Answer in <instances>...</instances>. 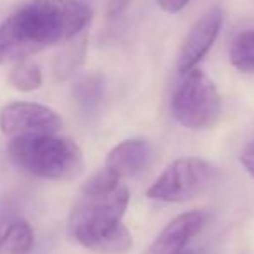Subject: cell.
Listing matches in <instances>:
<instances>
[{
  "mask_svg": "<svg viewBox=\"0 0 254 254\" xmlns=\"http://www.w3.org/2000/svg\"><path fill=\"white\" fill-rule=\"evenodd\" d=\"M129 204V190L119 185L113 191L82 198L73 205L68 228L84 247L103 254H122L131 249L132 237L120 223Z\"/></svg>",
  "mask_w": 254,
  "mask_h": 254,
  "instance_id": "cell-2",
  "label": "cell"
},
{
  "mask_svg": "<svg viewBox=\"0 0 254 254\" xmlns=\"http://www.w3.org/2000/svg\"><path fill=\"white\" fill-rule=\"evenodd\" d=\"M160 5V9L166 12H180L183 7H187L190 0H157Z\"/></svg>",
  "mask_w": 254,
  "mask_h": 254,
  "instance_id": "cell-17",
  "label": "cell"
},
{
  "mask_svg": "<svg viewBox=\"0 0 254 254\" xmlns=\"http://www.w3.org/2000/svg\"><path fill=\"white\" fill-rule=\"evenodd\" d=\"M119 174L113 173L112 169L105 166V169H99L96 174H92L84 185H82V195L87 197H98V195H106L119 187Z\"/></svg>",
  "mask_w": 254,
  "mask_h": 254,
  "instance_id": "cell-14",
  "label": "cell"
},
{
  "mask_svg": "<svg viewBox=\"0 0 254 254\" xmlns=\"http://www.w3.org/2000/svg\"><path fill=\"white\" fill-rule=\"evenodd\" d=\"M223 25V12L219 7L207 11L200 19H197L191 30L188 32L178 58V70L180 73H188L195 64L209 53Z\"/></svg>",
  "mask_w": 254,
  "mask_h": 254,
  "instance_id": "cell-7",
  "label": "cell"
},
{
  "mask_svg": "<svg viewBox=\"0 0 254 254\" xmlns=\"http://www.w3.org/2000/svg\"><path fill=\"white\" fill-rule=\"evenodd\" d=\"M152 159V148L146 141L141 139H127L117 145L106 157V167L119 178L136 176L141 173Z\"/></svg>",
  "mask_w": 254,
  "mask_h": 254,
  "instance_id": "cell-9",
  "label": "cell"
},
{
  "mask_svg": "<svg viewBox=\"0 0 254 254\" xmlns=\"http://www.w3.org/2000/svg\"><path fill=\"white\" fill-rule=\"evenodd\" d=\"M77 98L85 108H92L101 98V82L99 78H87L85 82L78 84L77 87Z\"/></svg>",
  "mask_w": 254,
  "mask_h": 254,
  "instance_id": "cell-15",
  "label": "cell"
},
{
  "mask_svg": "<svg viewBox=\"0 0 254 254\" xmlns=\"http://www.w3.org/2000/svg\"><path fill=\"white\" fill-rule=\"evenodd\" d=\"M85 54V40L77 44H70L68 47H64V51H61L60 56L54 64V73L58 78H66L77 70V66L82 63Z\"/></svg>",
  "mask_w": 254,
  "mask_h": 254,
  "instance_id": "cell-13",
  "label": "cell"
},
{
  "mask_svg": "<svg viewBox=\"0 0 254 254\" xmlns=\"http://www.w3.org/2000/svg\"><path fill=\"white\" fill-rule=\"evenodd\" d=\"M7 152L16 166L44 180L70 181L84 171L80 146L54 134L16 136L9 141Z\"/></svg>",
  "mask_w": 254,
  "mask_h": 254,
  "instance_id": "cell-3",
  "label": "cell"
},
{
  "mask_svg": "<svg viewBox=\"0 0 254 254\" xmlns=\"http://www.w3.org/2000/svg\"><path fill=\"white\" fill-rule=\"evenodd\" d=\"M230 61L239 71L254 73V30H247L235 37L230 49Z\"/></svg>",
  "mask_w": 254,
  "mask_h": 254,
  "instance_id": "cell-11",
  "label": "cell"
},
{
  "mask_svg": "<svg viewBox=\"0 0 254 254\" xmlns=\"http://www.w3.org/2000/svg\"><path fill=\"white\" fill-rule=\"evenodd\" d=\"M129 0H112L110 2V14H119L127 7Z\"/></svg>",
  "mask_w": 254,
  "mask_h": 254,
  "instance_id": "cell-18",
  "label": "cell"
},
{
  "mask_svg": "<svg viewBox=\"0 0 254 254\" xmlns=\"http://www.w3.org/2000/svg\"><path fill=\"white\" fill-rule=\"evenodd\" d=\"M33 242L32 226L26 221H14L0 232V254H28Z\"/></svg>",
  "mask_w": 254,
  "mask_h": 254,
  "instance_id": "cell-10",
  "label": "cell"
},
{
  "mask_svg": "<svg viewBox=\"0 0 254 254\" xmlns=\"http://www.w3.org/2000/svg\"><path fill=\"white\" fill-rule=\"evenodd\" d=\"M9 84L21 92L35 91L42 85V73L40 68L33 63H19L9 73Z\"/></svg>",
  "mask_w": 254,
  "mask_h": 254,
  "instance_id": "cell-12",
  "label": "cell"
},
{
  "mask_svg": "<svg viewBox=\"0 0 254 254\" xmlns=\"http://www.w3.org/2000/svg\"><path fill=\"white\" fill-rule=\"evenodd\" d=\"M181 254H198V253H193V251H190V253H181Z\"/></svg>",
  "mask_w": 254,
  "mask_h": 254,
  "instance_id": "cell-19",
  "label": "cell"
},
{
  "mask_svg": "<svg viewBox=\"0 0 254 254\" xmlns=\"http://www.w3.org/2000/svg\"><path fill=\"white\" fill-rule=\"evenodd\" d=\"M63 126L54 110L39 103L18 101L4 106L0 112V129L11 138L33 134H54Z\"/></svg>",
  "mask_w": 254,
  "mask_h": 254,
  "instance_id": "cell-6",
  "label": "cell"
},
{
  "mask_svg": "<svg viewBox=\"0 0 254 254\" xmlns=\"http://www.w3.org/2000/svg\"><path fill=\"white\" fill-rule=\"evenodd\" d=\"M204 223L205 214L200 211L180 214L162 230L145 254H181L185 246L202 230Z\"/></svg>",
  "mask_w": 254,
  "mask_h": 254,
  "instance_id": "cell-8",
  "label": "cell"
},
{
  "mask_svg": "<svg viewBox=\"0 0 254 254\" xmlns=\"http://www.w3.org/2000/svg\"><path fill=\"white\" fill-rule=\"evenodd\" d=\"M89 21L91 9L77 0H32L0 25V64L73 39Z\"/></svg>",
  "mask_w": 254,
  "mask_h": 254,
  "instance_id": "cell-1",
  "label": "cell"
},
{
  "mask_svg": "<svg viewBox=\"0 0 254 254\" xmlns=\"http://www.w3.org/2000/svg\"><path fill=\"white\" fill-rule=\"evenodd\" d=\"M171 110L174 119L187 129H209L221 117V96L204 71L191 70L185 73L174 91Z\"/></svg>",
  "mask_w": 254,
  "mask_h": 254,
  "instance_id": "cell-4",
  "label": "cell"
},
{
  "mask_svg": "<svg viewBox=\"0 0 254 254\" xmlns=\"http://www.w3.org/2000/svg\"><path fill=\"white\" fill-rule=\"evenodd\" d=\"M240 164L254 178V139L251 143H247L246 148L240 152Z\"/></svg>",
  "mask_w": 254,
  "mask_h": 254,
  "instance_id": "cell-16",
  "label": "cell"
},
{
  "mask_svg": "<svg viewBox=\"0 0 254 254\" xmlns=\"http://www.w3.org/2000/svg\"><path fill=\"white\" fill-rule=\"evenodd\" d=\"M214 167L198 157L174 160L153 181L146 197L160 202H185L204 193L212 183Z\"/></svg>",
  "mask_w": 254,
  "mask_h": 254,
  "instance_id": "cell-5",
  "label": "cell"
}]
</instances>
